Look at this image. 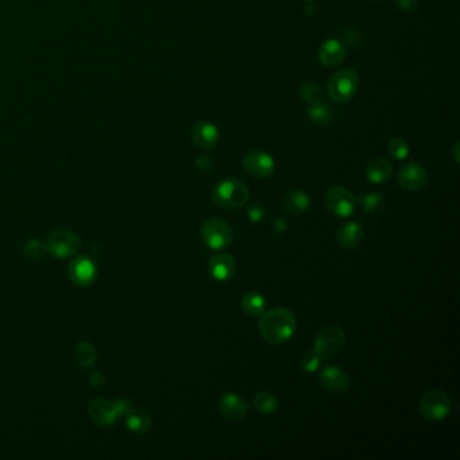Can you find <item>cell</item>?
Wrapping results in <instances>:
<instances>
[{"label":"cell","mask_w":460,"mask_h":460,"mask_svg":"<svg viewBox=\"0 0 460 460\" xmlns=\"http://www.w3.org/2000/svg\"><path fill=\"white\" fill-rule=\"evenodd\" d=\"M127 425L130 429L139 432V433H145L151 429L153 425V420L151 416L148 414V412L137 409L130 412L129 417H127Z\"/></svg>","instance_id":"cell-23"},{"label":"cell","mask_w":460,"mask_h":460,"mask_svg":"<svg viewBox=\"0 0 460 460\" xmlns=\"http://www.w3.org/2000/svg\"><path fill=\"white\" fill-rule=\"evenodd\" d=\"M212 200L224 209H238L250 199L247 185L239 179H225L212 190Z\"/></svg>","instance_id":"cell-2"},{"label":"cell","mask_w":460,"mask_h":460,"mask_svg":"<svg viewBox=\"0 0 460 460\" xmlns=\"http://www.w3.org/2000/svg\"><path fill=\"white\" fill-rule=\"evenodd\" d=\"M286 228H288V224H286V221H284V219H277L274 221V224H273V230H274V232H277V234L285 232Z\"/></svg>","instance_id":"cell-33"},{"label":"cell","mask_w":460,"mask_h":460,"mask_svg":"<svg viewBox=\"0 0 460 460\" xmlns=\"http://www.w3.org/2000/svg\"><path fill=\"white\" fill-rule=\"evenodd\" d=\"M93 273H95L93 265L91 263V260H88L85 258H80L72 263L71 277L78 285L90 284L93 278Z\"/></svg>","instance_id":"cell-19"},{"label":"cell","mask_w":460,"mask_h":460,"mask_svg":"<svg viewBox=\"0 0 460 460\" xmlns=\"http://www.w3.org/2000/svg\"><path fill=\"white\" fill-rule=\"evenodd\" d=\"M307 115H308L309 120L314 125H317V126H327V125L331 123L333 118H335L333 109L326 103V100L311 106L307 111Z\"/></svg>","instance_id":"cell-22"},{"label":"cell","mask_w":460,"mask_h":460,"mask_svg":"<svg viewBox=\"0 0 460 460\" xmlns=\"http://www.w3.org/2000/svg\"><path fill=\"white\" fill-rule=\"evenodd\" d=\"M208 272L216 281H228L235 273V259L230 254H216L208 262Z\"/></svg>","instance_id":"cell-16"},{"label":"cell","mask_w":460,"mask_h":460,"mask_svg":"<svg viewBox=\"0 0 460 460\" xmlns=\"http://www.w3.org/2000/svg\"><path fill=\"white\" fill-rule=\"evenodd\" d=\"M48 247L55 257H69L77 251L78 239L71 231H55L48 239Z\"/></svg>","instance_id":"cell-12"},{"label":"cell","mask_w":460,"mask_h":460,"mask_svg":"<svg viewBox=\"0 0 460 460\" xmlns=\"http://www.w3.org/2000/svg\"><path fill=\"white\" fill-rule=\"evenodd\" d=\"M95 350L88 343H81L77 350H76V359L80 362L83 366H91L95 361Z\"/></svg>","instance_id":"cell-29"},{"label":"cell","mask_w":460,"mask_h":460,"mask_svg":"<svg viewBox=\"0 0 460 460\" xmlns=\"http://www.w3.org/2000/svg\"><path fill=\"white\" fill-rule=\"evenodd\" d=\"M365 238V230L358 221H347L344 223L336 234V240L340 247L354 250L361 246L362 240Z\"/></svg>","instance_id":"cell-15"},{"label":"cell","mask_w":460,"mask_h":460,"mask_svg":"<svg viewBox=\"0 0 460 460\" xmlns=\"http://www.w3.org/2000/svg\"><path fill=\"white\" fill-rule=\"evenodd\" d=\"M243 169L256 179H267L274 173L276 162L274 158L265 151L253 150L243 157Z\"/></svg>","instance_id":"cell-8"},{"label":"cell","mask_w":460,"mask_h":460,"mask_svg":"<svg viewBox=\"0 0 460 460\" xmlns=\"http://www.w3.org/2000/svg\"><path fill=\"white\" fill-rule=\"evenodd\" d=\"M371 1H384V0H371Z\"/></svg>","instance_id":"cell-36"},{"label":"cell","mask_w":460,"mask_h":460,"mask_svg":"<svg viewBox=\"0 0 460 460\" xmlns=\"http://www.w3.org/2000/svg\"><path fill=\"white\" fill-rule=\"evenodd\" d=\"M346 343V335L342 328L336 326L324 327L317 333L313 344V350L321 358V361H327L335 358Z\"/></svg>","instance_id":"cell-5"},{"label":"cell","mask_w":460,"mask_h":460,"mask_svg":"<svg viewBox=\"0 0 460 460\" xmlns=\"http://www.w3.org/2000/svg\"><path fill=\"white\" fill-rule=\"evenodd\" d=\"M324 205L332 215L337 218H349L355 211L356 197L343 186H332L324 196Z\"/></svg>","instance_id":"cell-7"},{"label":"cell","mask_w":460,"mask_h":460,"mask_svg":"<svg viewBox=\"0 0 460 460\" xmlns=\"http://www.w3.org/2000/svg\"><path fill=\"white\" fill-rule=\"evenodd\" d=\"M240 305H242L243 312L256 317L265 312L267 302H266L265 295H260L259 292H249L243 295Z\"/></svg>","instance_id":"cell-21"},{"label":"cell","mask_w":460,"mask_h":460,"mask_svg":"<svg viewBox=\"0 0 460 460\" xmlns=\"http://www.w3.org/2000/svg\"><path fill=\"white\" fill-rule=\"evenodd\" d=\"M250 410L249 403L237 393H225L219 400V412L228 421L243 420Z\"/></svg>","instance_id":"cell-10"},{"label":"cell","mask_w":460,"mask_h":460,"mask_svg":"<svg viewBox=\"0 0 460 460\" xmlns=\"http://www.w3.org/2000/svg\"><path fill=\"white\" fill-rule=\"evenodd\" d=\"M295 327L297 320L295 313L284 307L262 313L258 323L260 336L267 343L274 346L286 343L295 335Z\"/></svg>","instance_id":"cell-1"},{"label":"cell","mask_w":460,"mask_h":460,"mask_svg":"<svg viewBox=\"0 0 460 460\" xmlns=\"http://www.w3.org/2000/svg\"><path fill=\"white\" fill-rule=\"evenodd\" d=\"M90 412L93 420H96L99 424H111L116 416V410L113 409V406L99 400L93 403Z\"/></svg>","instance_id":"cell-26"},{"label":"cell","mask_w":460,"mask_h":460,"mask_svg":"<svg viewBox=\"0 0 460 460\" xmlns=\"http://www.w3.org/2000/svg\"><path fill=\"white\" fill-rule=\"evenodd\" d=\"M200 234L205 244L212 250H223L234 240V230L231 224L221 218H209L204 221Z\"/></svg>","instance_id":"cell-4"},{"label":"cell","mask_w":460,"mask_h":460,"mask_svg":"<svg viewBox=\"0 0 460 460\" xmlns=\"http://www.w3.org/2000/svg\"><path fill=\"white\" fill-rule=\"evenodd\" d=\"M311 207V197L302 189L291 190L282 200V208L291 215H301Z\"/></svg>","instance_id":"cell-18"},{"label":"cell","mask_w":460,"mask_h":460,"mask_svg":"<svg viewBox=\"0 0 460 460\" xmlns=\"http://www.w3.org/2000/svg\"><path fill=\"white\" fill-rule=\"evenodd\" d=\"M347 55L346 46L339 39H328L319 49V60L324 67L335 68L344 62Z\"/></svg>","instance_id":"cell-14"},{"label":"cell","mask_w":460,"mask_h":460,"mask_svg":"<svg viewBox=\"0 0 460 460\" xmlns=\"http://www.w3.org/2000/svg\"><path fill=\"white\" fill-rule=\"evenodd\" d=\"M196 166L203 170V172H209L212 167H214V161L211 160V157H207V155H202V157H197L196 160Z\"/></svg>","instance_id":"cell-32"},{"label":"cell","mask_w":460,"mask_h":460,"mask_svg":"<svg viewBox=\"0 0 460 460\" xmlns=\"http://www.w3.org/2000/svg\"><path fill=\"white\" fill-rule=\"evenodd\" d=\"M300 97L302 99V102L308 103L309 106H313V104L324 102L326 95L317 83L307 81L300 87Z\"/></svg>","instance_id":"cell-25"},{"label":"cell","mask_w":460,"mask_h":460,"mask_svg":"<svg viewBox=\"0 0 460 460\" xmlns=\"http://www.w3.org/2000/svg\"><path fill=\"white\" fill-rule=\"evenodd\" d=\"M356 203L361 204L362 209L368 215H379L386 208V197L381 193H366L356 199Z\"/></svg>","instance_id":"cell-20"},{"label":"cell","mask_w":460,"mask_h":460,"mask_svg":"<svg viewBox=\"0 0 460 460\" xmlns=\"http://www.w3.org/2000/svg\"><path fill=\"white\" fill-rule=\"evenodd\" d=\"M321 358L316 354V351L313 350H309L307 351L302 356H301V359H300V366H301V368L305 371V372H314V371H317L319 370V368H320V365H321Z\"/></svg>","instance_id":"cell-28"},{"label":"cell","mask_w":460,"mask_h":460,"mask_svg":"<svg viewBox=\"0 0 460 460\" xmlns=\"http://www.w3.org/2000/svg\"><path fill=\"white\" fill-rule=\"evenodd\" d=\"M319 384L330 393H343L350 387V375L342 368L328 366L320 371Z\"/></svg>","instance_id":"cell-11"},{"label":"cell","mask_w":460,"mask_h":460,"mask_svg":"<svg viewBox=\"0 0 460 460\" xmlns=\"http://www.w3.org/2000/svg\"><path fill=\"white\" fill-rule=\"evenodd\" d=\"M397 6L404 13H414L417 10V0H397Z\"/></svg>","instance_id":"cell-31"},{"label":"cell","mask_w":460,"mask_h":460,"mask_svg":"<svg viewBox=\"0 0 460 460\" xmlns=\"http://www.w3.org/2000/svg\"><path fill=\"white\" fill-rule=\"evenodd\" d=\"M192 141L197 148H204V150H211L215 148L221 139V134L218 127L208 122V120H200L197 122L192 132H190Z\"/></svg>","instance_id":"cell-13"},{"label":"cell","mask_w":460,"mask_h":460,"mask_svg":"<svg viewBox=\"0 0 460 460\" xmlns=\"http://www.w3.org/2000/svg\"><path fill=\"white\" fill-rule=\"evenodd\" d=\"M397 181L406 192H417L428 183V172L417 162H409L398 170Z\"/></svg>","instance_id":"cell-9"},{"label":"cell","mask_w":460,"mask_h":460,"mask_svg":"<svg viewBox=\"0 0 460 460\" xmlns=\"http://www.w3.org/2000/svg\"><path fill=\"white\" fill-rule=\"evenodd\" d=\"M452 155H454V160L455 162H459V144L456 142L452 148Z\"/></svg>","instance_id":"cell-34"},{"label":"cell","mask_w":460,"mask_h":460,"mask_svg":"<svg viewBox=\"0 0 460 460\" xmlns=\"http://www.w3.org/2000/svg\"><path fill=\"white\" fill-rule=\"evenodd\" d=\"M358 87H359V76L354 69L346 68L332 76L327 85V91L332 102L343 104L354 99L358 91Z\"/></svg>","instance_id":"cell-3"},{"label":"cell","mask_w":460,"mask_h":460,"mask_svg":"<svg viewBox=\"0 0 460 460\" xmlns=\"http://www.w3.org/2000/svg\"><path fill=\"white\" fill-rule=\"evenodd\" d=\"M253 405L257 409L258 412L263 414H270L276 412L279 405V401L277 398L276 394L272 391H260L254 397Z\"/></svg>","instance_id":"cell-24"},{"label":"cell","mask_w":460,"mask_h":460,"mask_svg":"<svg viewBox=\"0 0 460 460\" xmlns=\"http://www.w3.org/2000/svg\"><path fill=\"white\" fill-rule=\"evenodd\" d=\"M247 216H249V219L253 221V223H259V221H263V218H265V209L262 208V205L254 204L247 211Z\"/></svg>","instance_id":"cell-30"},{"label":"cell","mask_w":460,"mask_h":460,"mask_svg":"<svg viewBox=\"0 0 460 460\" xmlns=\"http://www.w3.org/2000/svg\"><path fill=\"white\" fill-rule=\"evenodd\" d=\"M387 153L394 160L403 161L409 155V145L403 138H393L387 144Z\"/></svg>","instance_id":"cell-27"},{"label":"cell","mask_w":460,"mask_h":460,"mask_svg":"<svg viewBox=\"0 0 460 460\" xmlns=\"http://www.w3.org/2000/svg\"><path fill=\"white\" fill-rule=\"evenodd\" d=\"M452 407L451 397L442 390H429L420 400V412L426 420L442 421Z\"/></svg>","instance_id":"cell-6"},{"label":"cell","mask_w":460,"mask_h":460,"mask_svg":"<svg viewBox=\"0 0 460 460\" xmlns=\"http://www.w3.org/2000/svg\"><path fill=\"white\" fill-rule=\"evenodd\" d=\"M302 1H305V3H311L313 0H302Z\"/></svg>","instance_id":"cell-35"},{"label":"cell","mask_w":460,"mask_h":460,"mask_svg":"<svg viewBox=\"0 0 460 460\" xmlns=\"http://www.w3.org/2000/svg\"><path fill=\"white\" fill-rule=\"evenodd\" d=\"M393 166L390 161L385 158H374L366 166V179L368 183L375 185H382L391 179Z\"/></svg>","instance_id":"cell-17"}]
</instances>
